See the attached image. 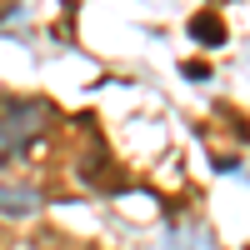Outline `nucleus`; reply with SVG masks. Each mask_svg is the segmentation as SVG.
<instances>
[{
	"label": "nucleus",
	"instance_id": "nucleus-1",
	"mask_svg": "<svg viewBox=\"0 0 250 250\" xmlns=\"http://www.w3.org/2000/svg\"><path fill=\"white\" fill-rule=\"evenodd\" d=\"M50 125L45 100H0V165L10 155H25L30 140Z\"/></svg>",
	"mask_w": 250,
	"mask_h": 250
},
{
	"label": "nucleus",
	"instance_id": "nucleus-3",
	"mask_svg": "<svg viewBox=\"0 0 250 250\" xmlns=\"http://www.w3.org/2000/svg\"><path fill=\"white\" fill-rule=\"evenodd\" d=\"M75 170H80V180H85V185H95V190H115V185H110V175H115V170H110V155L100 150V145H90V150L80 155Z\"/></svg>",
	"mask_w": 250,
	"mask_h": 250
},
{
	"label": "nucleus",
	"instance_id": "nucleus-2",
	"mask_svg": "<svg viewBox=\"0 0 250 250\" xmlns=\"http://www.w3.org/2000/svg\"><path fill=\"white\" fill-rule=\"evenodd\" d=\"M45 195L30 190V185H0V215H35Z\"/></svg>",
	"mask_w": 250,
	"mask_h": 250
},
{
	"label": "nucleus",
	"instance_id": "nucleus-4",
	"mask_svg": "<svg viewBox=\"0 0 250 250\" xmlns=\"http://www.w3.org/2000/svg\"><path fill=\"white\" fill-rule=\"evenodd\" d=\"M190 35L200 40V45H220V40H225V30H220L215 15H195V20H190Z\"/></svg>",
	"mask_w": 250,
	"mask_h": 250
}]
</instances>
